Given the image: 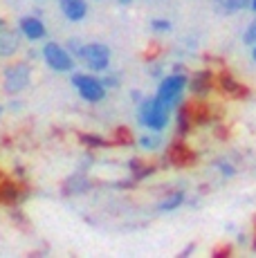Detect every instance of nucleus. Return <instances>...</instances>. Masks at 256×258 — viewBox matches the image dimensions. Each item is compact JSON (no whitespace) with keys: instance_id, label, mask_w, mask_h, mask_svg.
<instances>
[{"instance_id":"1","label":"nucleus","mask_w":256,"mask_h":258,"mask_svg":"<svg viewBox=\"0 0 256 258\" xmlns=\"http://www.w3.org/2000/svg\"><path fill=\"white\" fill-rule=\"evenodd\" d=\"M140 119L146 128L151 131H162L169 121V106L160 101V99H149V101L142 106V112H140Z\"/></svg>"},{"instance_id":"2","label":"nucleus","mask_w":256,"mask_h":258,"mask_svg":"<svg viewBox=\"0 0 256 258\" xmlns=\"http://www.w3.org/2000/svg\"><path fill=\"white\" fill-rule=\"evenodd\" d=\"M77 56L83 58L88 68L92 70H106L108 58H110V52H108L106 45H99V43H90V45L77 47Z\"/></svg>"},{"instance_id":"3","label":"nucleus","mask_w":256,"mask_h":258,"mask_svg":"<svg viewBox=\"0 0 256 258\" xmlns=\"http://www.w3.org/2000/svg\"><path fill=\"white\" fill-rule=\"evenodd\" d=\"M186 86V79L180 77V74H173V77L164 79L160 86V90H157V99H160L164 106H173L175 101H178V97L182 94V90H184Z\"/></svg>"},{"instance_id":"4","label":"nucleus","mask_w":256,"mask_h":258,"mask_svg":"<svg viewBox=\"0 0 256 258\" xmlns=\"http://www.w3.org/2000/svg\"><path fill=\"white\" fill-rule=\"evenodd\" d=\"M43 56H45L47 66L54 68V70H58V72H68V70H72V66H75L70 54H68L61 45H56V43H47V45L43 47Z\"/></svg>"},{"instance_id":"5","label":"nucleus","mask_w":256,"mask_h":258,"mask_svg":"<svg viewBox=\"0 0 256 258\" xmlns=\"http://www.w3.org/2000/svg\"><path fill=\"white\" fill-rule=\"evenodd\" d=\"M72 83H75L77 90L81 92V97L88 99V101H101L103 94H106L101 83L92 77H86V74H77V77H72Z\"/></svg>"},{"instance_id":"6","label":"nucleus","mask_w":256,"mask_h":258,"mask_svg":"<svg viewBox=\"0 0 256 258\" xmlns=\"http://www.w3.org/2000/svg\"><path fill=\"white\" fill-rule=\"evenodd\" d=\"M27 81H29V68L23 66V63L21 66H12L5 72V90L12 94L21 92L27 86Z\"/></svg>"},{"instance_id":"7","label":"nucleus","mask_w":256,"mask_h":258,"mask_svg":"<svg viewBox=\"0 0 256 258\" xmlns=\"http://www.w3.org/2000/svg\"><path fill=\"white\" fill-rule=\"evenodd\" d=\"M18 49V34L14 29L0 25V56H12Z\"/></svg>"},{"instance_id":"8","label":"nucleus","mask_w":256,"mask_h":258,"mask_svg":"<svg viewBox=\"0 0 256 258\" xmlns=\"http://www.w3.org/2000/svg\"><path fill=\"white\" fill-rule=\"evenodd\" d=\"M58 3H61L63 14H66L70 21H81L88 12V7H86L83 0H58Z\"/></svg>"},{"instance_id":"9","label":"nucleus","mask_w":256,"mask_h":258,"mask_svg":"<svg viewBox=\"0 0 256 258\" xmlns=\"http://www.w3.org/2000/svg\"><path fill=\"white\" fill-rule=\"evenodd\" d=\"M21 29H23V34H25L27 38H32V41L43 38V34H45V27H43V23L38 21V18H23Z\"/></svg>"},{"instance_id":"10","label":"nucleus","mask_w":256,"mask_h":258,"mask_svg":"<svg viewBox=\"0 0 256 258\" xmlns=\"http://www.w3.org/2000/svg\"><path fill=\"white\" fill-rule=\"evenodd\" d=\"M184 200V196H182V193H173V196L171 198H166L164 202H162L160 205V209L162 211H169V209H175V207H180V202Z\"/></svg>"},{"instance_id":"11","label":"nucleus","mask_w":256,"mask_h":258,"mask_svg":"<svg viewBox=\"0 0 256 258\" xmlns=\"http://www.w3.org/2000/svg\"><path fill=\"white\" fill-rule=\"evenodd\" d=\"M249 0H218V5L225 9V12H236V9L245 7Z\"/></svg>"},{"instance_id":"12","label":"nucleus","mask_w":256,"mask_h":258,"mask_svg":"<svg viewBox=\"0 0 256 258\" xmlns=\"http://www.w3.org/2000/svg\"><path fill=\"white\" fill-rule=\"evenodd\" d=\"M220 86L225 88V90H229V92H234V94H245L247 90L245 88H240V86H236L234 81H231V77H223L220 79Z\"/></svg>"},{"instance_id":"13","label":"nucleus","mask_w":256,"mask_h":258,"mask_svg":"<svg viewBox=\"0 0 256 258\" xmlns=\"http://www.w3.org/2000/svg\"><path fill=\"white\" fill-rule=\"evenodd\" d=\"M205 83H207V86H209V74H207V72H200V74H196V81H194V90H203V86H205Z\"/></svg>"},{"instance_id":"14","label":"nucleus","mask_w":256,"mask_h":258,"mask_svg":"<svg viewBox=\"0 0 256 258\" xmlns=\"http://www.w3.org/2000/svg\"><path fill=\"white\" fill-rule=\"evenodd\" d=\"M245 43H252V45H256V21L249 25V29L245 32Z\"/></svg>"},{"instance_id":"15","label":"nucleus","mask_w":256,"mask_h":258,"mask_svg":"<svg viewBox=\"0 0 256 258\" xmlns=\"http://www.w3.org/2000/svg\"><path fill=\"white\" fill-rule=\"evenodd\" d=\"M186 117H189V115H186V110H182L180 112V133H182V135L186 133Z\"/></svg>"},{"instance_id":"16","label":"nucleus","mask_w":256,"mask_h":258,"mask_svg":"<svg viewBox=\"0 0 256 258\" xmlns=\"http://www.w3.org/2000/svg\"><path fill=\"white\" fill-rule=\"evenodd\" d=\"M153 27L155 29H169L171 23H166V21H153Z\"/></svg>"},{"instance_id":"17","label":"nucleus","mask_w":256,"mask_h":258,"mask_svg":"<svg viewBox=\"0 0 256 258\" xmlns=\"http://www.w3.org/2000/svg\"><path fill=\"white\" fill-rule=\"evenodd\" d=\"M83 142L95 144V146H103V140H97V137H83Z\"/></svg>"},{"instance_id":"18","label":"nucleus","mask_w":256,"mask_h":258,"mask_svg":"<svg viewBox=\"0 0 256 258\" xmlns=\"http://www.w3.org/2000/svg\"><path fill=\"white\" fill-rule=\"evenodd\" d=\"M142 144H144V146H149V148H151V146H155V144H157V140H151V137H146V140L142 142Z\"/></svg>"},{"instance_id":"19","label":"nucleus","mask_w":256,"mask_h":258,"mask_svg":"<svg viewBox=\"0 0 256 258\" xmlns=\"http://www.w3.org/2000/svg\"><path fill=\"white\" fill-rule=\"evenodd\" d=\"M131 166H133V168H137V166H140V162H135V160H133V162H131ZM146 173H151V171H142V173H140V177H144Z\"/></svg>"},{"instance_id":"20","label":"nucleus","mask_w":256,"mask_h":258,"mask_svg":"<svg viewBox=\"0 0 256 258\" xmlns=\"http://www.w3.org/2000/svg\"><path fill=\"white\" fill-rule=\"evenodd\" d=\"M254 61H256V47H254Z\"/></svg>"},{"instance_id":"21","label":"nucleus","mask_w":256,"mask_h":258,"mask_svg":"<svg viewBox=\"0 0 256 258\" xmlns=\"http://www.w3.org/2000/svg\"><path fill=\"white\" fill-rule=\"evenodd\" d=\"M121 3H128V0H121Z\"/></svg>"}]
</instances>
